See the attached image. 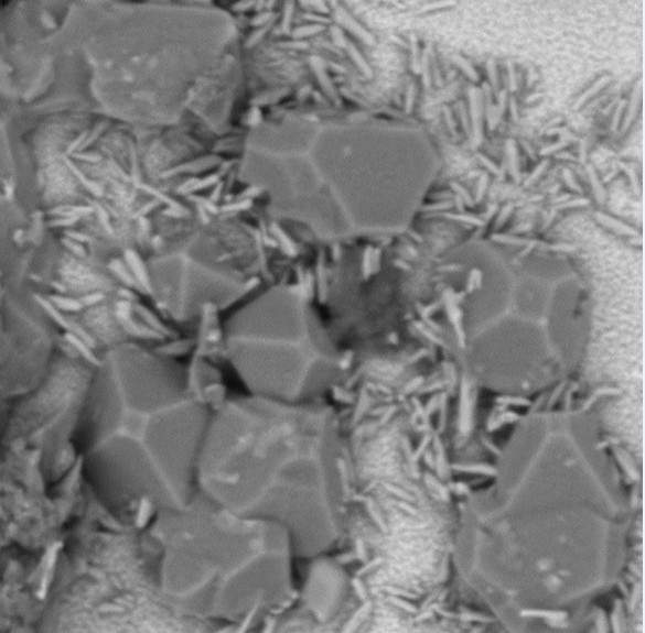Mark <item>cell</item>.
<instances>
[{"label": "cell", "mask_w": 645, "mask_h": 633, "mask_svg": "<svg viewBox=\"0 0 645 633\" xmlns=\"http://www.w3.org/2000/svg\"><path fill=\"white\" fill-rule=\"evenodd\" d=\"M225 354L250 394L318 401L343 375L340 350L311 303L287 286L255 294L225 321Z\"/></svg>", "instance_id": "cell-2"}, {"label": "cell", "mask_w": 645, "mask_h": 633, "mask_svg": "<svg viewBox=\"0 0 645 633\" xmlns=\"http://www.w3.org/2000/svg\"><path fill=\"white\" fill-rule=\"evenodd\" d=\"M340 432L332 410L318 401L249 394L225 402L203 438L207 496L281 526L297 559L326 555L344 530Z\"/></svg>", "instance_id": "cell-1"}, {"label": "cell", "mask_w": 645, "mask_h": 633, "mask_svg": "<svg viewBox=\"0 0 645 633\" xmlns=\"http://www.w3.org/2000/svg\"><path fill=\"white\" fill-rule=\"evenodd\" d=\"M326 586H327V585H325V586L323 587V589H325V588H326ZM322 591H323L324 593H326L329 590H322Z\"/></svg>", "instance_id": "cell-4"}, {"label": "cell", "mask_w": 645, "mask_h": 633, "mask_svg": "<svg viewBox=\"0 0 645 633\" xmlns=\"http://www.w3.org/2000/svg\"><path fill=\"white\" fill-rule=\"evenodd\" d=\"M54 318L28 285L1 283V381L7 393L35 388L58 352Z\"/></svg>", "instance_id": "cell-3"}]
</instances>
